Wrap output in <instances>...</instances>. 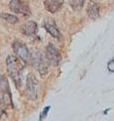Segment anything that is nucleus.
Instances as JSON below:
<instances>
[{
    "instance_id": "8",
    "label": "nucleus",
    "mask_w": 114,
    "mask_h": 121,
    "mask_svg": "<svg viewBox=\"0 0 114 121\" xmlns=\"http://www.w3.org/2000/svg\"><path fill=\"white\" fill-rule=\"evenodd\" d=\"M9 8L12 12L22 14V15H29L30 10L27 5H25L22 0H11L9 3Z\"/></svg>"
},
{
    "instance_id": "14",
    "label": "nucleus",
    "mask_w": 114,
    "mask_h": 121,
    "mask_svg": "<svg viewBox=\"0 0 114 121\" xmlns=\"http://www.w3.org/2000/svg\"><path fill=\"white\" fill-rule=\"evenodd\" d=\"M49 110H50V106H47V107H45V108H44V110L42 111V114H41V118H40V120H42L43 118H45V117H46V115H47V113L49 112Z\"/></svg>"
},
{
    "instance_id": "5",
    "label": "nucleus",
    "mask_w": 114,
    "mask_h": 121,
    "mask_svg": "<svg viewBox=\"0 0 114 121\" xmlns=\"http://www.w3.org/2000/svg\"><path fill=\"white\" fill-rule=\"evenodd\" d=\"M45 56H46L48 63L54 67H57L60 63H61V55H60L59 51L51 43H49L46 47V50H45Z\"/></svg>"
},
{
    "instance_id": "7",
    "label": "nucleus",
    "mask_w": 114,
    "mask_h": 121,
    "mask_svg": "<svg viewBox=\"0 0 114 121\" xmlns=\"http://www.w3.org/2000/svg\"><path fill=\"white\" fill-rule=\"evenodd\" d=\"M43 27L46 29V31L51 36L54 37V39H62L61 32H60L59 29L57 28L55 21L53 19H51V18H46V19L43 21Z\"/></svg>"
},
{
    "instance_id": "12",
    "label": "nucleus",
    "mask_w": 114,
    "mask_h": 121,
    "mask_svg": "<svg viewBox=\"0 0 114 121\" xmlns=\"http://www.w3.org/2000/svg\"><path fill=\"white\" fill-rule=\"evenodd\" d=\"M84 1L85 0H68L71 8L73 10H76V11L82 9L83 4H84Z\"/></svg>"
},
{
    "instance_id": "9",
    "label": "nucleus",
    "mask_w": 114,
    "mask_h": 121,
    "mask_svg": "<svg viewBox=\"0 0 114 121\" xmlns=\"http://www.w3.org/2000/svg\"><path fill=\"white\" fill-rule=\"evenodd\" d=\"M86 12L87 15L90 19L95 20L99 17V14H100V10H99V6L97 5L96 2L94 1H90L89 4L87 5V8H86Z\"/></svg>"
},
{
    "instance_id": "4",
    "label": "nucleus",
    "mask_w": 114,
    "mask_h": 121,
    "mask_svg": "<svg viewBox=\"0 0 114 121\" xmlns=\"http://www.w3.org/2000/svg\"><path fill=\"white\" fill-rule=\"evenodd\" d=\"M32 65L36 68L39 72L41 76H45L48 73V60L46 56H44L40 52H35L33 56H31V60Z\"/></svg>"
},
{
    "instance_id": "16",
    "label": "nucleus",
    "mask_w": 114,
    "mask_h": 121,
    "mask_svg": "<svg viewBox=\"0 0 114 121\" xmlns=\"http://www.w3.org/2000/svg\"><path fill=\"white\" fill-rule=\"evenodd\" d=\"M3 106H4V104H3V101L1 99V97H0V115L3 113Z\"/></svg>"
},
{
    "instance_id": "10",
    "label": "nucleus",
    "mask_w": 114,
    "mask_h": 121,
    "mask_svg": "<svg viewBox=\"0 0 114 121\" xmlns=\"http://www.w3.org/2000/svg\"><path fill=\"white\" fill-rule=\"evenodd\" d=\"M63 0H44V5L49 12L55 13L62 6Z\"/></svg>"
},
{
    "instance_id": "2",
    "label": "nucleus",
    "mask_w": 114,
    "mask_h": 121,
    "mask_svg": "<svg viewBox=\"0 0 114 121\" xmlns=\"http://www.w3.org/2000/svg\"><path fill=\"white\" fill-rule=\"evenodd\" d=\"M39 93V82L33 74H29L26 79V95L30 100H36Z\"/></svg>"
},
{
    "instance_id": "1",
    "label": "nucleus",
    "mask_w": 114,
    "mask_h": 121,
    "mask_svg": "<svg viewBox=\"0 0 114 121\" xmlns=\"http://www.w3.org/2000/svg\"><path fill=\"white\" fill-rule=\"evenodd\" d=\"M7 73L11 77L14 84L17 88L21 87L22 84V73L24 70V65L21 60H19L16 56H8L6 59Z\"/></svg>"
},
{
    "instance_id": "15",
    "label": "nucleus",
    "mask_w": 114,
    "mask_h": 121,
    "mask_svg": "<svg viewBox=\"0 0 114 121\" xmlns=\"http://www.w3.org/2000/svg\"><path fill=\"white\" fill-rule=\"evenodd\" d=\"M107 67H108V70L113 73V72H114V60H110V62L108 63Z\"/></svg>"
},
{
    "instance_id": "6",
    "label": "nucleus",
    "mask_w": 114,
    "mask_h": 121,
    "mask_svg": "<svg viewBox=\"0 0 114 121\" xmlns=\"http://www.w3.org/2000/svg\"><path fill=\"white\" fill-rule=\"evenodd\" d=\"M0 90L2 92V101L3 104L5 106H12V97H11V93L9 90L8 82H7L6 78L1 77L0 78Z\"/></svg>"
},
{
    "instance_id": "13",
    "label": "nucleus",
    "mask_w": 114,
    "mask_h": 121,
    "mask_svg": "<svg viewBox=\"0 0 114 121\" xmlns=\"http://www.w3.org/2000/svg\"><path fill=\"white\" fill-rule=\"evenodd\" d=\"M0 17L2 19H4L5 21L9 22V23H17L18 22V17H16L15 15L12 14H8V13H1L0 14Z\"/></svg>"
},
{
    "instance_id": "11",
    "label": "nucleus",
    "mask_w": 114,
    "mask_h": 121,
    "mask_svg": "<svg viewBox=\"0 0 114 121\" xmlns=\"http://www.w3.org/2000/svg\"><path fill=\"white\" fill-rule=\"evenodd\" d=\"M37 23L34 21H28L21 26V32L25 35H33L37 31Z\"/></svg>"
},
{
    "instance_id": "3",
    "label": "nucleus",
    "mask_w": 114,
    "mask_h": 121,
    "mask_svg": "<svg viewBox=\"0 0 114 121\" xmlns=\"http://www.w3.org/2000/svg\"><path fill=\"white\" fill-rule=\"evenodd\" d=\"M12 48L15 56H17L19 60H21L23 63H28L31 60V54L26 47V44L23 43L20 40H15L12 43Z\"/></svg>"
}]
</instances>
